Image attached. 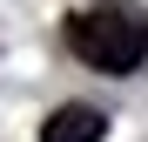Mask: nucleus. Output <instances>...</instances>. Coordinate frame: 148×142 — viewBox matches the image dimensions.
Masks as SVG:
<instances>
[{"instance_id": "nucleus-1", "label": "nucleus", "mask_w": 148, "mask_h": 142, "mask_svg": "<svg viewBox=\"0 0 148 142\" xmlns=\"http://www.w3.org/2000/svg\"><path fill=\"white\" fill-rule=\"evenodd\" d=\"M67 47H74L88 68H101V75H128V68L148 61V20H141V14H121V7L74 14V20H67Z\"/></svg>"}, {"instance_id": "nucleus-2", "label": "nucleus", "mask_w": 148, "mask_h": 142, "mask_svg": "<svg viewBox=\"0 0 148 142\" xmlns=\"http://www.w3.org/2000/svg\"><path fill=\"white\" fill-rule=\"evenodd\" d=\"M101 135H108V115L88 108V102H67L40 122V142H101Z\"/></svg>"}]
</instances>
